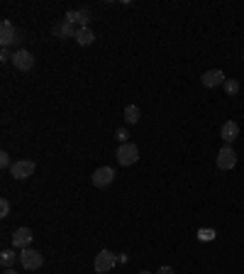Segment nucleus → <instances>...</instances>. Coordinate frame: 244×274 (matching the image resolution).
Returning <instances> with one entry per match:
<instances>
[{
    "mask_svg": "<svg viewBox=\"0 0 244 274\" xmlns=\"http://www.w3.org/2000/svg\"><path fill=\"white\" fill-rule=\"evenodd\" d=\"M118 265V257L110 252V250H100L93 260V270L98 274H105V272H113V267Z\"/></svg>",
    "mask_w": 244,
    "mask_h": 274,
    "instance_id": "obj_1",
    "label": "nucleus"
},
{
    "mask_svg": "<svg viewBox=\"0 0 244 274\" xmlns=\"http://www.w3.org/2000/svg\"><path fill=\"white\" fill-rule=\"evenodd\" d=\"M118 162H120L122 167H132L137 159H139V149H137V144H132V142H124L118 147Z\"/></svg>",
    "mask_w": 244,
    "mask_h": 274,
    "instance_id": "obj_2",
    "label": "nucleus"
},
{
    "mask_svg": "<svg viewBox=\"0 0 244 274\" xmlns=\"http://www.w3.org/2000/svg\"><path fill=\"white\" fill-rule=\"evenodd\" d=\"M235 164H237V152L232 149V144H225L217 152V169L230 171V169H235Z\"/></svg>",
    "mask_w": 244,
    "mask_h": 274,
    "instance_id": "obj_3",
    "label": "nucleus"
},
{
    "mask_svg": "<svg viewBox=\"0 0 244 274\" xmlns=\"http://www.w3.org/2000/svg\"><path fill=\"white\" fill-rule=\"evenodd\" d=\"M91 181H93L95 189H105V186H110V184L115 181V169H113V167H100V169L93 171Z\"/></svg>",
    "mask_w": 244,
    "mask_h": 274,
    "instance_id": "obj_4",
    "label": "nucleus"
},
{
    "mask_svg": "<svg viewBox=\"0 0 244 274\" xmlns=\"http://www.w3.org/2000/svg\"><path fill=\"white\" fill-rule=\"evenodd\" d=\"M42 262H44V257L37 252V250H32V247H27V250H22L20 252V265L25 267V270H39L42 267Z\"/></svg>",
    "mask_w": 244,
    "mask_h": 274,
    "instance_id": "obj_5",
    "label": "nucleus"
},
{
    "mask_svg": "<svg viewBox=\"0 0 244 274\" xmlns=\"http://www.w3.org/2000/svg\"><path fill=\"white\" fill-rule=\"evenodd\" d=\"M34 169H37L34 162H30V159H17V162L10 167V174H12L15 179H27V176L34 174Z\"/></svg>",
    "mask_w": 244,
    "mask_h": 274,
    "instance_id": "obj_6",
    "label": "nucleus"
},
{
    "mask_svg": "<svg viewBox=\"0 0 244 274\" xmlns=\"http://www.w3.org/2000/svg\"><path fill=\"white\" fill-rule=\"evenodd\" d=\"M52 32H54V37H57V39H71V37H76L78 27H73V25L63 17V20H57V22H54Z\"/></svg>",
    "mask_w": 244,
    "mask_h": 274,
    "instance_id": "obj_7",
    "label": "nucleus"
},
{
    "mask_svg": "<svg viewBox=\"0 0 244 274\" xmlns=\"http://www.w3.org/2000/svg\"><path fill=\"white\" fill-rule=\"evenodd\" d=\"M66 20L73 25V27H88V20H91V10L88 7H81V10H68L66 12Z\"/></svg>",
    "mask_w": 244,
    "mask_h": 274,
    "instance_id": "obj_8",
    "label": "nucleus"
},
{
    "mask_svg": "<svg viewBox=\"0 0 244 274\" xmlns=\"http://www.w3.org/2000/svg\"><path fill=\"white\" fill-rule=\"evenodd\" d=\"M227 78H225V73L220 71V68H210V71H205L203 76H200V83L205 86V88H217V86H222Z\"/></svg>",
    "mask_w": 244,
    "mask_h": 274,
    "instance_id": "obj_9",
    "label": "nucleus"
},
{
    "mask_svg": "<svg viewBox=\"0 0 244 274\" xmlns=\"http://www.w3.org/2000/svg\"><path fill=\"white\" fill-rule=\"evenodd\" d=\"M12 64H15L17 71H30V68L34 67V57H32V52H27V49H17L15 57H12Z\"/></svg>",
    "mask_w": 244,
    "mask_h": 274,
    "instance_id": "obj_10",
    "label": "nucleus"
},
{
    "mask_svg": "<svg viewBox=\"0 0 244 274\" xmlns=\"http://www.w3.org/2000/svg\"><path fill=\"white\" fill-rule=\"evenodd\" d=\"M32 230L30 228H17L15 233H12V245L17 247V250H27L30 245H32Z\"/></svg>",
    "mask_w": 244,
    "mask_h": 274,
    "instance_id": "obj_11",
    "label": "nucleus"
},
{
    "mask_svg": "<svg viewBox=\"0 0 244 274\" xmlns=\"http://www.w3.org/2000/svg\"><path fill=\"white\" fill-rule=\"evenodd\" d=\"M15 37H17V32H15L12 22H10V20H2V22H0V44H2V49H7L12 42H17Z\"/></svg>",
    "mask_w": 244,
    "mask_h": 274,
    "instance_id": "obj_12",
    "label": "nucleus"
},
{
    "mask_svg": "<svg viewBox=\"0 0 244 274\" xmlns=\"http://www.w3.org/2000/svg\"><path fill=\"white\" fill-rule=\"evenodd\" d=\"M220 137L225 139V144H232V142L240 137V125H237L235 120H227V123L222 125V130H220Z\"/></svg>",
    "mask_w": 244,
    "mask_h": 274,
    "instance_id": "obj_13",
    "label": "nucleus"
},
{
    "mask_svg": "<svg viewBox=\"0 0 244 274\" xmlns=\"http://www.w3.org/2000/svg\"><path fill=\"white\" fill-rule=\"evenodd\" d=\"M81 47H88V44H93L95 42V34H93V30L91 27H81L78 32H76V37H73Z\"/></svg>",
    "mask_w": 244,
    "mask_h": 274,
    "instance_id": "obj_14",
    "label": "nucleus"
},
{
    "mask_svg": "<svg viewBox=\"0 0 244 274\" xmlns=\"http://www.w3.org/2000/svg\"><path fill=\"white\" fill-rule=\"evenodd\" d=\"M122 115H124V123H129V125H137V123H139V118H142V110H139L137 105H127Z\"/></svg>",
    "mask_w": 244,
    "mask_h": 274,
    "instance_id": "obj_15",
    "label": "nucleus"
},
{
    "mask_svg": "<svg viewBox=\"0 0 244 274\" xmlns=\"http://www.w3.org/2000/svg\"><path fill=\"white\" fill-rule=\"evenodd\" d=\"M15 257H20V255H15V250H2V252H0V265H2L5 270H10V267L15 265Z\"/></svg>",
    "mask_w": 244,
    "mask_h": 274,
    "instance_id": "obj_16",
    "label": "nucleus"
},
{
    "mask_svg": "<svg viewBox=\"0 0 244 274\" xmlns=\"http://www.w3.org/2000/svg\"><path fill=\"white\" fill-rule=\"evenodd\" d=\"M222 86H225V93H227V96H237V93H240V81H237V78H227Z\"/></svg>",
    "mask_w": 244,
    "mask_h": 274,
    "instance_id": "obj_17",
    "label": "nucleus"
},
{
    "mask_svg": "<svg viewBox=\"0 0 244 274\" xmlns=\"http://www.w3.org/2000/svg\"><path fill=\"white\" fill-rule=\"evenodd\" d=\"M198 240H200V242L215 240V230H213V228H200V230H198Z\"/></svg>",
    "mask_w": 244,
    "mask_h": 274,
    "instance_id": "obj_18",
    "label": "nucleus"
},
{
    "mask_svg": "<svg viewBox=\"0 0 244 274\" xmlns=\"http://www.w3.org/2000/svg\"><path fill=\"white\" fill-rule=\"evenodd\" d=\"M0 167H2V169H10V167H12V162H10V154H7L5 149L0 152Z\"/></svg>",
    "mask_w": 244,
    "mask_h": 274,
    "instance_id": "obj_19",
    "label": "nucleus"
},
{
    "mask_svg": "<svg viewBox=\"0 0 244 274\" xmlns=\"http://www.w3.org/2000/svg\"><path fill=\"white\" fill-rule=\"evenodd\" d=\"M127 137H129L127 128H120V130H115V139H118L120 144H124V142H127Z\"/></svg>",
    "mask_w": 244,
    "mask_h": 274,
    "instance_id": "obj_20",
    "label": "nucleus"
},
{
    "mask_svg": "<svg viewBox=\"0 0 244 274\" xmlns=\"http://www.w3.org/2000/svg\"><path fill=\"white\" fill-rule=\"evenodd\" d=\"M7 215H10V201L2 199L0 201V218H7Z\"/></svg>",
    "mask_w": 244,
    "mask_h": 274,
    "instance_id": "obj_21",
    "label": "nucleus"
},
{
    "mask_svg": "<svg viewBox=\"0 0 244 274\" xmlns=\"http://www.w3.org/2000/svg\"><path fill=\"white\" fill-rule=\"evenodd\" d=\"M12 57H15V54H10L7 49H2V52H0V62H12Z\"/></svg>",
    "mask_w": 244,
    "mask_h": 274,
    "instance_id": "obj_22",
    "label": "nucleus"
},
{
    "mask_svg": "<svg viewBox=\"0 0 244 274\" xmlns=\"http://www.w3.org/2000/svg\"><path fill=\"white\" fill-rule=\"evenodd\" d=\"M156 274H174V270H171V267H159Z\"/></svg>",
    "mask_w": 244,
    "mask_h": 274,
    "instance_id": "obj_23",
    "label": "nucleus"
},
{
    "mask_svg": "<svg viewBox=\"0 0 244 274\" xmlns=\"http://www.w3.org/2000/svg\"><path fill=\"white\" fill-rule=\"evenodd\" d=\"M5 274H15V272H12V270H5Z\"/></svg>",
    "mask_w": 244,
    "mask_h": 274,
    "instance_id": "obj_24",
    "label": "nucleus"
},
{
    "mask_svg": "<svg viewBox=\"0 0 244 274\" xmlns=\"http://www.w3.org/2000/svg\"><path fill=\"white\" fill-rule=\"evenodd\" d=\"M139 274H152V272H139Z\"/></svg>",
    "mask_w": 244,
    "mask_h": 274,
    "instance_id": "obj_25",
    "label": "nucleus"
},
{
    "mask_svg": "<svg viewBox=\"0 0 244 274\" xmlns=\"http://www.w3.org/2000/svg\"><path fill=\"white\" fill-rule=\"evenodd\" d=\"M242 62H244V57H242Z\"/></svg>",
    "mask_w": 244,
    "mask_h": 274,
    "instance_id": "obj_26",
    "label": "nucleus"
}]
</instances>
